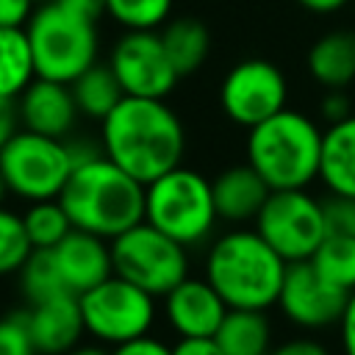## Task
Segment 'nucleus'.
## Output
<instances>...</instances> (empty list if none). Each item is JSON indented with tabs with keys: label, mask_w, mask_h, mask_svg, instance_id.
<instances>
[{
	"label": "nucleus",
	"mask_w": 355,
	"mask_h": 355,
	"mask_svg": "<svg viewBox=\"0 0 355 355\" xmlns=\"http://www.w3.org/2000/svg\"><path fill=\"white\" fill-rule=\"evenodd\" d=\"M100 150L139 183H150L183 164L186 128L158 97H122L100 122Z\"/></svg>",
	"instance_id": "nucleus-1"
},
{
	"label": "nucleus",
	"mask_w": 355,
	"mask_h": 355,
	"mask_svg": "<svg viewBox=\"0 0 355 355\" xmlns=\"http://www.w3.org/2000/svg\"><path fill=\"white\" fill-rule=\"evenodd\" d=\"M58 202L69 214L72 227L111 241L144 219V183L100 150L75 164Z\"/></svg>",
	"instance_id": "nucleus-2"
},
{
	"label": "nucleus",
	"mask_w": 355,
	"mask_h": 355,
	"mask_svg": "<svg viewBox=\"0 0 355 355\" xmlns=\"http://www.w3.org/2000/svg\"><path fill=\"white\" fill-rule=\"evenodd\" d=\"M286 261L261 239L255 227H236L211 239L202 277L216 288L227 308L266 311L277 305Z\"/></svg>",
	"instance_id": "nucleus-3"
},
{
	"label": "nucleus",
	"mask_w": 355,
	"mask_h": 355,
	"mask_svg": "<svg viewBox=\"0 0 355 355\" xmlns=\"http://www.w3.org/2000/svg\"><path fill=\"white\" fill-rule=\"evenodd\" d=\"M324 128L294 108H283L247 130V164L277 189H308L319 180Z\"/></svg>",
	"instance_id": "nucleus-4"
},
{
	"label": "nucleus",
	"mask_w": 355,
	"mask_h": 355,
	"mask_svg": "<svg viewBox=\"0 0 355 355\" xmlns=\"http://www.w3.org/2000/svg\"><path fill=\"white\" fill-rule=\"evenodd\" d=\"M144 222L189 250L211 241L219 222L211 180L180 164L144 183Z\"/></svg>",
	"instance_id": "nucleus-5"
},
{
	"label": "nucleus",
	"mask_w": 355,
	"mask_h": 355,
	"mask_svg": "<svg viewBox=\"0 0 355 355\" xmlns=\"http://www.w3.org/2000/svg\"><path fill=\"white\" fill-rule=\"evenodd\" d=\"M25 33L31 42L36 78L72 83L92 64H97V22L67 11L55 0H44L36 6L31 22L25 25Z\"/></svg>",
	"instance_id": "nucleus-6"
},
{
	"label": "nucleus",
	"mask_w": 355,
	"mask_h": 355,
	"mask_svg": "<svg viewBox=\"0 0 355 355\" xmlns=\"http://www.w3.org/2000/svg\"><path fill=\"white\" fill-rule=\"evenodd\" d=\"M72 169L75 155L67 139H53L19 128L0 150V172L6 186L25 202L58 200Z\"/></svg>",
	"instance_id": "nucleus-7"
},
{
	"label": "nucleus",
	"mask_w": 355,
	"mask_h": 355,
	"mask_svg": "<svg viewBox=\"0 0 355 355\" xmlns=\"http://www.w3.org/2000/svg\"><path fill=\"white\" fill-rule=\"evenodd\" d=\"M155 300L158 297L119 275L105 277L94 288L78 294L86 336L111 349L139 336H147L158 316Z\"/></svg>",
	"instance_id": "nucleus-8"
},
{
	"label": "nucleus",
	"mask_w": 355,
	"mask_h": 355,
	"mask_svg": "<svg viewBox=\"0 0 355 355\" xmlns=\"http://www.w3.org/2000/svg\"><path fill=\"white\" fill-rule=\"evenodd\" d=\"M114 275L136 283L153 297H164L183 277H189V247L169 239L150 222H139L111 239Z\"/></svg>",
	"instance_id": "nucleus-9"
},
{
	"label": "nucleus",
	"mask_w": 355,
	"mask_h": 355,
	"mask_svg": "<svg viewBox=\"0 0 355 355\" xmlns=\"http://www.w3.org/2000/svg\"><path fill=\"white\" fill-rule=\"evenodd\" d=\"M252 227L286 263H300L327 236L324 205L308 189H277L269 191Z\"/></svg>",
	"instance_id": "nucleus-10"
},
{
	"label": "nucleus",
	"mask_w": 355,
	"mask_h": 355,
	"mask_svg": "<svg viewBox=\"0 0 355 355\" xmlns=\"http://www.w3.org/2000/svg\"><path fill=\"white\" fill-rule=\"evenodd\" d=\"M288 103V80L269 58H244L233 64L219 83L222 114L239 128H255Z\"/></svg>",
	"instance_id": "nucleus-11"
},
{
	"label": "nucleus",
	"mask_w": 355,
	"mask_h": 355,
	"mask_svg": "<svg viewBox=\"0 0 355 355\" xmlns=\"http://www.w3.org/2000/svg\"><path fill=\"white\" fill-rule=\"evenodd\" d=\"M108 67L128 97L166 100L180 80L161 31H125L111 47Z\"/></svg>",
	"instance_id": "nucleus-12"
},
{
	"label": "nucleus",
	"mask_w": 355,
	"mask_h": 355,
	"mask_svg": "<svg viewBox=\"0 0 355 355\" xmlns=\"http://www.w3.org/2000/svg\"><path fill=\"white\" fill-rule=\"evenodd\" d=\"M344 302H347V294L330 286L311 266V261L286 266V277L277 294V308L294 327L308 330V333L327 330L338 324L344 313Z\"/></svg>",
	"instance_id": "nucleus-13"
},
{
	"label": "nucleus",
	"mask_w": 355,
	"mask_h": 355,
	"mask_svg": "<svg viewBox=\"0 0 355 355\" xmlns=\"http://www.w3.org/2000/svg\"><path fill=\"white\" fill-rule=\"evenodd\" d=\"M164 316L178 338H211L216 336L227 305L205 277H183L164 297Z\"/></svg>",
	"instance_id": "nucleus-14"
},
{
	"label": "nucleus",
	"mask_w": 355,
	"mask_h": 355,
	"mask_svg": "<svg viewBox=\"0 0 355 355\" xmlns=\"http://www.w3.org/2000/svg\"><path fill=\"white\" fill-rule=\"evenodd\" d=\"M14 105H17L19 128L53 139H67L80 116L72 86L47 78H33L28 89L14 100Z\"/></svg>",
	"instance_id": "nucleus-15"
},
{
	"label": "nucleus",
	"mask_w": 355,
	"mask_h": 355,
	"mask_svg": "<svg viewBox=\"0 0 355 355\" xmlns=\"http://www.w3.org/2000/svg\"><path fill=\"white\" fill-rule=\"evenodd\" d=\"M50 252L67 291L72 294H83L114 275L111 241L103 236L72 227Z\"/></svg>",
	"instance_id": "nucleus-16"
},
{
	"label": "nucleus",
	"mask_w": 355,
	"mask_h": 355,
	"mask_svg": "<svg viewBox=\"0 0 355 355\" xmlns=\"http://www.w3.org/2000/svg\"><path fill=\"white\" fill-rule=\"evenodd\" d=\"M28 330L39 355H64L80 344L86 327L78 294H55L25 308Z\"/></svg>",
	"instance_id": "nucleus-17"
},
{
	"label": "nucleus",
	"mask_w": 355,
	"mask_h": 355,
	"mask_svg": "<svg viewBox=\"0 0 355 355\" xmlns=\"http://www.w3.org/2000/svg\"><path fill=\"white\" fill-rule=\"evenodd\" d=\"M211 189H214V202H216L219 222H230V225L255 222L258 211L263 208V202L272 191L266 186V180L247 161L225 166L211 180Z\"/></svg>",
	"instance_id": "nucleus-18"
},
{
	"label": "nucleus",
	"mask_w": 355,
	"mask_h": 355,
	"mask_svg": "<svg viewBox=\"0 0 355 355\" xmlns=\"http://www.w3.org/2000/svg\"><path fill=\"white\" fill-rule=\"evenodd\" d=\"M308 75L322 89H347L355 83V31L336 28L319 36L308 50Z\"/></svg>",
	"instance_id": "nucleus-19"
},
{
	"label": "nucleus",
	"mask_w": 355,
	"mask_h": 355,
	"mask_svg": "<svg viewBox=\"0 0 355 355\" xmlns=\"http://www.w3.org/2000/svg\"><path fill=\"white\" fill-rule=\"evenodd\" d=\"M319 183L327 189V194L355 197V114L324 125Z\"/></svg>",
	"instance_id": "nucleus-20"
},
{
	"label": "nucleus",
	"mask_w": 355,
	"mask_h": 355,
	"mask_svg": "<svg viewBox=\"0 0 355 355\" xmlns=\"http://www.w3.org/2000/svg\"><path fill=\"white\" fill-rule=\"evenodd\" d=\"M214 338L225 349V355H269L272 324H269L266 311L227 308Z\"/></svg>",
	"instance_id": "nucleus-21"
},
{
	"label": "nucleus",
	"mask_w": 355,
	"mask_h": 355,
	"mask_svg": "<svg viewBox=\"0 0 355 355\" xmlns=\"http://www.w3.org/2000/svg\"><path fill=\"white\" fill-rule=\"evenodd\" d=\"M161 39L180 78L197 72L211 53V31L194 17L169 19L161 28Z\"/></svg>",
	"instance_id": "nucleus-22"
},
{
	"label": "nucleus",
	"mask_w": 355,
	"mask_h": 355,
	"mask_svg": "<svg viewBox=\"0 0 355 355\" xmlns=\"http://www.w3.org/2000/svg\"><path fill=\"white\" fill-rule=\"evenodd\" d=\"M69 86H72L80 116H89V119H97V122H103L119 105V100L125 97V92H122L114 69L108 67V61L105 64H100V61L92 64Z\"/></svg>",
	"instance_id": "nucleus-23"
},
{
	"label": "nucleus",
	"mask_w": 355,
	"mask_h": 355,
	"mask_svg": "<svg viewBox=\"0 0 355 355\" xmlns=\"http://www.w3.org/2000/svg\"><path fill=\"white\" fill-rule=\"evenodd\" d=\"M36 78L25 28H0V100H17Z\"/></svg>",
	"instance_id": "nucleus-24"
},
{
	"label": "nucleus",
	"mask_w": 355,
	"mask_h": 355,
	"mask_svg": "<svg viewBox=\"0 0 355 355\" xmlns=\"http://www.w3.org/2000/svg\"><path fill=\"white\" fill-rule=\"evenodd\" d=\"M308 261L330 286L344 294L355 291V236L327 233Z\"/></svg>",
	"instance_id": "nucleus-25"
},
{
	"label": "nucleus",
	"mask_w": 355,
	"mask_h": 355,
	"mask_svg": "<svg viewBox=\"0 0 355 355\" xmlns=\"http://www.w3.org/2000/svg\"><path fill=\"white\" fill-rule=\"evenodd\" d=\"M22 222L33 250H53L72 230V219L58 200L28 202V208L22 211Z\"/></svg>",
	"instance_id": "nucleus-26"
},
{
	"label": "nucleus",
	"mask_w": 355,
	"mask_h": 355,
	"mask_svg": "<svg viewBox=\"0 0 355 355\" xmlns=\"http://www.w3.org/2000/svg\"><path fill=\"white\" fill-rule=\"evenodd\" d=\"M17 280H19V294L28 305L50 300L55 294H72V291H67L50 250H33L31 258L17 272Z\"/></svg>",
	"instance_id": "nucleus-27"
},
{
	"label": "nucleus",
	"mask_w": 355,
	"mask_h": 355,
	"mask_svg": "<svg viewBox=\"0 0 355 355\" xmlns=\"http://www.w3.org/2000/svg\"><path fill=\"white\" fill-rule=\"evenodd\" d=\"M175 0H105V17L122 31H161L172 17Z\"/></svg>",
	"instance_id": "nucleus-28"
},
{
	"label": "nucleus",
	"mask_w": 355,
	"mask_h": 355,
	"mask_svg": "<svg viewBox=\"0 0 355 355\" xmlns=\"http://www.w3.org/2000/svg\"><path fill=\"white\" fill-rule=\"evenodd\" d=\"M33 244L25 233L22 214L0 205V277H11L31 258Z\"/></svg>",
	"instance_id": "nucleus-29"
},
{
	"label": "nucleus",
	"mask_w": 355,
	"mask_h": 355,
	"mask_svg": "<svg viewBox=\"0 0 355 355\" xmlns=\"http://www.w3.org/2000/svg\"><path fill=\"white\" fill-rule=\"evenodd\" d=\"M0 355H39L28 330L25 311H11L0 316Z\"/></svg>",
	"instance_id": "nucleus-30"
},
{
	"label": "nucleus",
	"mask_w": 355,
	"mask_h": 355,
	"mask_svg": "<svg viewBox=\"0 0 355 355\" xmlns=\"http://www.w3.org/2000/svg\"><path fill=\"white\" fill-rule=\"evenodd\" d=\"M322 205H324L327 233L355 236V197H347V194H327V200H322Z\"/></svg>",
	"instance_id": "nucleus-31"
},
{
	"label": "nucleus",
	"mask_w": 355,
	"mask_h": 355,
	"mask_svg": "<svg viewBox=\"0 0 355 355\" xmlns=\"http://www.w3.org/2000/svg\"><path fill=\"white\" fill-rule=\"evenodd\" d=\"M349 114H355V111H352V103L347 97V89H327V94L319 103V119L324 125H333V122L347 119Z\"/></svg>",
	"instance_id": "nucleus-32"
},
{
	"label": "nucleus",
	"mask_w": 355,
	"mask_h": 355,
	"mask_svg": "<svg viewBox=\"0 0 355 355\" xmlns=\"http://www.w3.org/2000/svg\"><path fill=\"white\" fill-rule=\"evenodd\" d=\"M36 6V0H0V28H25Z\"/></svg>",
	"instance_id": "nucleus-33"
},
{
	"label": "nucleus",
	"mask_w": 355,
	"mask_h": 355,
	"mask_svg": "<svg viewBox=\"0 0 355 355\" xmlns=\"http://www.w3.org/2000/svg\"><path fill=\"white\" fill-rule=\"evenodd\" d=\"M111 355H172V344L155 338V336H139L133 341H125L111 349Z\"/></svg>",
	"instance_id": "nucleus-34"
},
{
	"label": "nucleus",
	"mask_w": 355,
	"mask_h": 355,
	"mask_svg": "<svg viewBox=\"0 0 355 355\" xmlns=\"http://www.w3.org/2000/svg\"><path fill=\"white\" fill-rule=\"evenodd\" d=\"M269 355H330V349L311 336H294V338H286L283 344L272 347Z\"/></svg>",
	"instance_id": "nucleus-35"
},
{
	"label": "nucleus",
	"mask_w": 355,
	"mask_h": 355,
	"mask_svg": "<svg viewBox=\"0 0 355 355\" xmlns=\"http://www.w3.org/2000/svg\"><path fill=\"white\" fill-rule=\"evenodd\" d=\"M338 338H341L344 355H355V291L347 294L344 313L338 319Z\"/></svg>",
	"instance_id": "nucleus-36"
},
{
	"label": "nucleus",
	"mask_w": 355,
	"mask_h": 355,
	"mask_svg": "<svg viewBox=\"0 0 355 355\" xmlns=\"http://www.w3.org/2000/svg\"><path fill=\"white\" fill-rule=\"evenodd\" d=\"M172 355H225L216 338H178L172 344Z\"/></svg>",
	"instance_id": "nucleus-37"
},
{
	"label": "nucleus",
	"mask_w": 355,
	"mask_h": 355,
	"mask_svg": "<svg viewBox=\"0 0 355 355\" xmlns=\"http://www.w3.org/2000/svg\"><path fill=\"white\" fill-rule=\"evenodd\" d=\"M55 3L92 22H100V17H105V0H55Z\"/></svg>",
	"instance_id": "nucleus-38"
},
{
	"label": "nucleus",
	"mask_w": 355,
	"mask_h": 355,
	"mask_svg": "<svg viewBox=\"0 0 355 355\" xmlns=\"http://www.w3.org/2000/svg\"><path fill=\"white\" fill-rule=\"evenodd\" d=\"M19 130V116L14 100H0V150L8 144V139Z\"/></svg>",
	"instance_id": "nucleus-39"
},
{
	"label": "nucleus",
	"mask_w": 355,
	"mask_h": 355,
	"mask_svg": "<svg viewBox=\"0 0 355 355\" xmlns=\"http://www.w3.org/2000/svg\"><path fill=\"white\" fill-rule=\"evenodd\" d=\"M349 0H297L300 8H305L308 14H316V17H327V14H336L347 6Z\"/></svg>",
	"instance_id": "nucleus-40"
},
{
	"label": "nucleus",
	"mask_w": 355,
	"mask_h": 355,
	"mask_svg": "<svg viewBox=\"0 0 355 355\" xmlns=\"http://www.w3.org/2000/svg\"><path fill=\"white\" fill-rule=\"evenodd\" d=\"M64 355H111V349L94 341V344H78V347H72V349L64 352Z\"/></svg>",
	"instance_id": "nucleus-41"
},
{
	"label": "nucleus",
	"mask_w": 355,
	"mask_h": 355,
	"mask_svg": "<svg viewBox=\"0 0 355 355\" xmlns=\"http://www.w3.org/2000/svg\"><path fill=\"white\" fill-rule=\"evenodd\" d=\"M11 191H8V186H6V178H3V172H0V205H6V197H8Z\"/></svg>",
	"instance_id": "nucleus-42"
},
{
	"label": "nucleus",
	"mask_w": 355,
	"mask_h": 355,
	"mask_svg": "<svg viewBox=\"0 0 355 355\" xmlns=\"http://www.w3.org/2000/svg\"><path fill=\"white\" fill-rule=\"evenodd\" d=\"M36 3H44V0H36Z\"/></svg>",
	"instance_id": "nucleus-43"
}]
</instances>
